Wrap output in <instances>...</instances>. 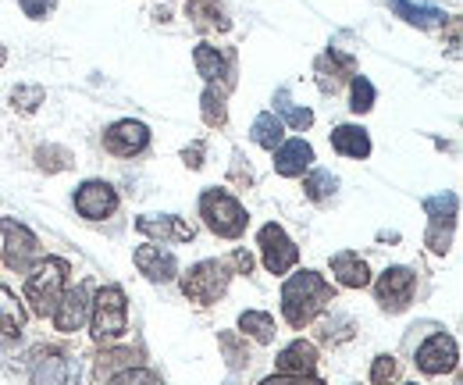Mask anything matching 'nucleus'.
I'll use <instances>...</instances> for the list:
<instances>
[{
	"label": "nucleus",
	"mask_w": 463,
	"mask_h": 385,
	"mask_svg": "<svg viewBox=\"0 0 463 385\" xmlns=\"http://www.w3.org/2000/svg\"><path fill=\"white\" fill-rule=\"evenodd\" d=\"M314 165V147L307 140H289L275 150V171L282 178H299L303 171H310Z\"/></svg>",
	"instance_id": "17"
},
{
	"label": "nucleus",
	"mask_w": 463,
	"mask_h": 385,
	"mask_svg": "<svg viewBox=\"0 0 463 385\" xmlns=\"http://www.w3.org/2000/svg\"><path fill=\"white\" fill-rule=\"evenodd\" d=\"M424 243H428V250L431 254H449V243H453V225H435V221H428V232H424Z\"/></svg>",
	"instance_id": "36"
},
{
	"label": "nucleus",
	"mask_w": 463,
	"mask_h": 385,
	"mask_svg": "<svg viewBox=\"0 0 463 385\" xmlns=\"http://www.w3.org/2000/svg\"><path fill=\"white\" fill-rule=\"evenodd\" d=\"M68 275H71V265L64 257H47V261H40V265L29 268L25 285H22V300L29 303V311L36 318H51L58 311Z\"/></svg>",
	"instance_id": "2"
},
{
	"label": "nucleus",
	"mask_w": 463,
	"mask_h": 385,
	"mask_svg": "<svg viewBox=\"0 0 463 385\" xmlns=\"http://www.w3.org/2000/svg\"><path fill=\"white\" fill-rule=\"evenodd\" d=\"M43 101H47V90H43V86H14V90H11V108L18 111V114L40 111Z\"/></svg>",
	"instance_id": "33"
},
{
	"label": "nucleus",
	"mask_w": 463,
	"mask_h": 385,
	"mask_svg": "<svg viewBox=\"0 0 463 385\" xmlns=\"http://www.w3.org/2000/svg\"><path fill=\"white\" fill-rule=\"evenodd\" d=\"M75 211L86 221H104L118 211V189L104 178H90L75 189Z\"/></svg>",
	"instance_id": "10"
},
{
	"label": "nucleus",
	"mask_w": 463,
	"mask_h": 385,
	"mask_svg": "<svg viewBox=\"0 0 463 385\" xmlns=\"http://www.w3.org/2000/svg\"><path fill=\"white\" fill-rule=\"evenodd\" d=\"M232 272L225 261H200L193 265L185 275H182V293L193 300V303H218L225 293H229Z\"/></svg>",
	"instance_id": "5"
},
{
	"label": "nucleus",
	"mask_w": 463,
	"mask_h": 385,
	"mask_svg": "<svg viewBox=\"0 0 463 385\" xmlns=\"http://www.w3.org/2000/svg\"><path fill=\"white\" fill-rule=\"evenodd\" d=\"M22 329H25V307H22V300L7 285H0V342H14L22 335Z\"/></svg>",
	"instance_id": "23"
},
{
	"label": "nucleus",
	"mask_w": 463,
	"mask_h": 385,
	"mask_svg": "<svg viewBox=\"0 0 463 385\" xmlns=\"http://www.w3.org/2000/svg\"><path fill=\"white\" fill-rule=\"evenodd\" d=\"M332 275L339 285H346V289H364V285H371V268H367V261L360 257V254H353V250H339L335 257H332Z\"/></svg>",
	"instance_id": "20"
},
{
	"label": "nucleus",
	"mask_w": 463,
	"mask_h": 385,
	"mask_svg": "<svg viewBox=\"0 0 463 385\" xmlns=\"http://www.w3.org/2000/svg\"><path fill=\"white\" fill-rule=\"evenodd\" d=\"M275 111H279V114H275L279 121H289L292 129H299V132L314 125V111H310V108H296V104L289 101V93H286V90H279V93H275Z\"/></svg>",
	"instance_id": "30"
},
{
	"label": "nucleus",
	"mask_w": 463,
	"mask_h": 385,
	"mask_svg": "<svg viewBox=\"0 0 463 385\" xmlns=\"http://www.w3.org/2000/svg\"><path fill=\"white\" fill-rule=\"evenodd\" d=\"M0 232H4V265L18 275H29L33 261L40 257V239L29 225L14 218H0Z\"/></svg>",
	"instance_id": "6"
},
{
	"label": "nucleus",
	"mask_w": 463,
	"mask_h": 385,
	"mask_svg": "<svg viewBox=\"0 0 463 385\" xmlns=\"http://www.w3.org/2000/svg\"><path fill=\"white\" fill-rule=\"evenodd\" d=\"M413 289H417V272L396 265V268H385L378 275V282H374V300L382 303V311L403 314L406 307H410V300H413Z\"/></svg>",
	"instance_id": "8"
},
{
	"label": "nucleus",
	"mask_w": 463,
	"mask_h": 385,
	"mask_svg": "<svg viewBox=\"0 0 463 385\" xmlns=\"http://www.w3.org/2000/svg\"><path fill=\"white\" fill-rule=\"evenodd\" d=\"M150 147V129L143 121H132V118H121L115 125L104 129V150L115 154V158H136Z\"/></svg>",
	"instance_id": "11"
},
{
	"label": "nucleus",
	"mask_w": 463,
	"mask_h": 385,
	"mask_svg": "<svg viewBox=\"0 0 463 385\" xmlns=\"http://www.w3.org/2000/svg\"><path fill=\"white\" fill-rule=\"evenodd\" d=\"M457 361H460V346H457V339L449 332L428 335L417 346V357H413V364L424 375H449V371H457Z\"/></svg>",
	"instance_id": "9"
},
{
	"label": "nucleus",
	"mask_w": 463,
	"mask_h": 385,
	"mask_svg": "<svg viewBox=\"0 0 463 385\" xmlns=\"http://www.w3.org/2000/svg\"><path fill=\"white\" fill-rule=\"evenodd\" d=\"M332 150L343 158H353V161H364V158H371V136L360 125H335L332 129Z\"/></svg>",
	"instance_id": "22"
},
{
	"label": "nucleus",
	"mask_w": 463,
	"mask_h": 385,
	"mask_svg": "<svg viewBox=\"0 0 463 385\" xmlns=\"http://www.w3.org/2000/svg\"><path fill=\"white\" fill-rule=\"evenodd\" d=\"M260 385H325L317 375H271Z\"/></svg>",
	"instance_id": "41"
},
{
	"label": "nucleus",
	"mask_w": 463,
	"mask_h": 385,
	"mask_svg": "<svg viewBox=\"0 0 463 385\" xmlns=\"http://www.w3.org/2000/svg\"><path fill=\"white\" fill-rule=\"evenodd\" d=\"M182 161L189 168H203V143L196 140L193 147H185V150H182Z\"/></svg>",
	"instance_id": "42"
},
{
	"label": "nucleus",
	"mask_w": 463,
	"mask_h": 385,
	"mask_svg": "<svg viewBox=\"0 0 463 385\" xmlns=\"http://www.w3.org/2000/svg\"><path fill=\"white\" fill-rule=\"evenodd\" d=\"M29 385H75V368L68 357L61 353H47L33 364L29 371Z\"/></svg>",
	"instance_id": "19"
},
{
	"label": "nucleus",
	"mask_w": 463,
	"mask_h": 385,
	"mask_svg": "<svg viewBox=\"0 0 463 385\" xmlns=\"http://www.w3.org/2000/svg\"><path fill=\"white\" fill-rule=\"evenodd\" d=\"M128 332V300L121 285H100L90 303V335L97 342H118Z\"/></svg>",
	"instance_id": "3"
},
{
	"label": "nucleus",
	"mask_w": 463,
	"mask_h": 385,
	"mask_svg": "<svg viewBox=\"0 0 463 385\" xmlns=\"http://www.w3.org/2000/svg\"><path fill=\"white\" fill-rule=\"evenodd\" d=\"M403 385H417V382H403Z\"/></svg>",
	"instance_id": "45"
},
{
	"label": "nucleus",
	"mask_w": 463,
	"mask_h": 385,
	"mask_svg": "<svg viewBox=\"0 0 463 385\" xmlns=\"http://www.w3.org/2000/svg\"><path fill=\"white\" fill-rule=\"evenodd\" d=\"M132 261H136L139 275H146L150 282H161V285L178 275V261H175V254L172 250H165V246H157V243L139 246V250L132 254Z\"/></svg>",
	"instance_id": "14"
},
{
	"label": "nucleus",
	"mask_w": 463,
	"mask_h": 385,
	"mask_svg": "<svg viewBox=\"0 0 463 385\" xmlns=\"http://www.w3.org/2000/svg\"><path fill=\"white\" fill-rule=\"evenodd\" d=\"M132 350H108V353H100L97 357V375L104 379V375H111L115 368H132Z\"/></svg>",
	"instance_id": "37"
},
{
	"label": "nucleus",
	"mask_w": 463,
	"mask_h": 385,
	"mask_svg": "<svg viewBox=\"0 0 463 385\" xmlns=\"http://www.w3.org/2000/svg\"><path fill=\"white\" fill-rule=\"evenodd\" d=\"M457 211H460L457 193H439V197H428L424 200V215L435 221V225H457Z\"/></svg>",
	"instance_id": "29"
},
{
	"label": "nucleus",
	"mask_w": 463,
	"mask_h": 385,
	"mask_svg": "<svg viewBox=\"0 0 463 385\" xmlns=\"http://www.w3.org/2000/svg\"><path fill=\"white\" fill-rule=\"evenodd\" d=\"M396 371H400L396 357H392V353H382V357H374V364H371V382L389 385L392 379H396Z\"/></svg>",
	"instance_id": "38"
},
{
	"label": "nucleus",
	"mask_w": 463,
	"mask_h": 385,
	"mask_svg": "<svg viewBox=\"0 0 463 385\" xmlns=\"http://www.w3.org/2000/svg\"><path fill=\"white\" fill-rule=\"evenodd\" d=\"M449 51H453V57H460V18L449 22Z\"/></svg>",
	"instance_id": "43"
},
{
	"label": "nucleus",
	"mask_w": 463,
	"mask_h": 385,
	"mask_svg": "<svg viewBox=\"0 0 463 385\" xmlns=\"http://www.w3.org/2000/svg\"><path fill=\"white\" fill-rule=\"evenodd\" d=\"M225 265H229L232 275H250V272H253V254H250V250H232Z\"/></svg>",
	"instance_id": "39"
},
{
	"label": "nucleus",
	"mask_w": 463,
	"mask_h": 385,
	"mask_svg": "<svg viewBox=\"0 0 463 385\" xmlns=\"http://www.w3.org/2000/svg\"><path fill=\"white\" fill-rule=\"evenodd\" d=\"M90 303H93V296H90V285H86V282L75 285V289H64L58 311L51 314V318H54V329L64 332V335H68V332H79L90 322Z\"/></svg>",
	"instance_id": "12"
},
{
	"label": "nucleus",
	"mask_w": 463,
	"mask_h": 385,
	"mask_svg": "<svg viewBox=\"0 0 463 385\" xmlns=\"http://www.w3.org/2000/svg\"><path fill=\"white\" fill-rule=\"evenodd\" d=\"M314 72H317V86H321V93H339V90H343V82L353 79V57L332 47L328 54L317 57Z\"/></svg>",
	"instance_id": "16"
},
{
	"label": "nucleus",
	"mask_w": 463,
	"mask_h": 385,
	"mask_svg": "<svg viewBox=\"0 0 463 385\" xmlns=\"http://www.w3.org/2000/svg\"><path fill=\"white\" fill-rule=\"evenodd\" d=\"M218 346H222V353H225V361H229L232 371L250 368V350H246V339H239L235 332H218Z\"/></svg>",
	"instance_id": "31"
},
{
	"label": "nucleus",
	"mask_w": 463,
	"mask_h": 385,
	"mask_svg": "<svg viewBox=\"0 0 463 385\" xmlns=\"http://www.w3.org/2000/svg\"><path fill=\"white\" fill-rule=\"evenodd\" d=\"M18 4H22L25 18H36V22H40V18H47V14L54 11V4H58V0H18Z\"/></svg>",
	"instance_id": "40"
},
{
	"label": "nucleus",
	"mask_w": 463,
	"mask_h": 385,
	"mask_svg": "<svg viewBox=\"0 0 463 385\" xmlns=\"http://www.w3.org/2000/svg\"><path fill=\"white\" fill-rule=\"evenodd\" d=\"M225 97H229V90H222V86H203V97H200V114H203V121H207L211 129H222V125L229 121Z\"/></svg>",
	"instance_id": "27"
},
{
	"label": "nucleus",
	"mask_w": 463,
	"mask_h": 385,
	"mask_svg": "<svg viewBox=\"0 0 463 385\" xmlns=\"http://www.w3.org/2000/svg\"><path fill=\"white\" fill-rule=\"evenodd\" d=\"M193 61H196V72L203 75V82L207 86H222V90H232V82H235V75H232V61L218 47H211V43H200L196 51H193Z\"/></svg>",
	"instance_id": "15"
},
{
	"label": "nucleus",
	"mask_w": 463,
	"mask_h": 385,
	"mask_svg": "<svg viewBox=\"0 0 463 385\" xmlns=\"http://www.w3.org/2000/svg\"><path fill=\"white\" fill-rule=\"evenodd\" d=\"M136 232H143L146 239H161V243H193L196 228L178 215H143L136 218Z\"/></svg>",
	"instance_id": "13"
},
{
	"label": "nucleus",
	"mask_w": 463,
	"mask_h": 385,
	"mask_svg": "<svg viewBox=\"0 0 463 385\" xmlns=\"http://www.w3.org/2000/svg\"><path fill=\"white\" fill-rule=\"evenodd\" d=\"M257 246H260V261L271 275H286L292 265L299 261V246L289 239V232L275 221H268L260 232H257Z\"/></svg>",
	"instance_id": "7"
},
{
	"label": "nucleus",
	"mask_w": 463,
	"mask_h": 385,
	"mask_svg": "<svg viewBox=\"0 0 463 385\" xmlns=\"http://www.w3.org/2000/svg\"><path fill=\"white\" fill-rule=\"evenodd\" d=\"M303 193L314 200V204H325L339 193V178L328 171V168H314L307 178H303Z\"/></svg>",
	"instance_id": "28"
},
{
	"label": "nucleus",
	"mask_w": 463,
	"mask_h": 385,
	"mask_svg": "<svg viewBox=\"0 0 463 385\" xmlns=\"http://www.w3.org/2000/svg\"><path fill=\"white\" fill-rule=\"evenodd\" d=\"M332 300H335L332 282H325V275H317L310 268L296 272L282 285V314H286V322L292 329H307Z\"/></svg>",
	"instance_id": "1"
},
{
	"label": "nucleus",
	"mask_w": 463,
	"mask_h": 385,
	"mask_svg": "<svg viewBox=\"0 0 463 385\" xmlns=\"http://www.w3.org/2000/svg\"><path fill=\"white\" fill-rule=\"evenodd\" d=\"M200 218L222 239H239L250 225V215L242 211V204L232 197L229 189H203L200 193Z\"/></svg>",
	"instance_id": "4"
},
{
	"label": "nucleus",
	"mask_w": 463,
	"mask_h": 385,
	"mask_svg": "<svg viewBox=\"0 0 463 385\" xmlns=\"http://www.w3.org/2000/svg\"><path fill=\"white\" fill-rule=\"evenodd\" d=\"M108 385H165V382H161V379H157L150 368H136V364H132V368H121V371H115Z\"/></svg>",
	"instance_id": "35"
},
{
	"label": "nucleus",
	"mask_w": 463,
	"mask_h": 385,
	"mask_svg": "<svg viewBox=\"0 0 463 385\" xmlns=\"http://www.w3.org/2000/svg\"><path fill=\"white\" fill-rule=\"evenodd\" d=\"M4 61H7V51H4V47H0V68H4Z\"/></svg>",
	"instance_id": "44"
},
{
	"label": "nucleus",
	"mask_w": 463,
	"mask_h": 385,
	"mask_svg": "<svg viewBox=\"0 0 463 385\" xmlns=\"http://www.w3.org/2000/svg\"><path fill=\"white\" fill-rule=\"evenodd\" d=\"M389 7L403 22L417 25V29H431V25H442L446 22V11H439V7H424V4H410V0H389Z\"/></svg>",
	"instance_id": "24"
},
{
	"label": "nucleus",
	"mask_w": 463,
	"mask_h": 385,
	"mask_svg": "<svg viewBox=\"0 0 463 385\" xmlns=\"http://www.w3.org/2000/svg\"><path fill=\"white\" fill-rule=\"evenodd\" d=\"M71 161H75V158H71L64 147H54V143L36 150V165L43 168V171H51V175H58V171H64V168H71Z\"/></svg>",
	"instance_id": "34"
},
{
	"label": "nucleus",
	"mask_w": 463,
	"mask_h": 385,
	"mask_svg": "<svg viewBox=\"0 0 463 385\" xmlns=\"http://www.w3.org/2000/svg\"><path fill=\"white\" fill-rule=\"evenodd\" d=\"M239 329L246 332L253 342H260V346H268V342H275V318L268 314V311H242L239 314Z\"/></svg>",
	"instance_id": "26"
},
{
	"label": "nucleus",
	"mask_w": 463,
	"mask_h": 385,
	"mask_svg": "<svg viewBox=\"0 0 463 385\" xmlns=\"http://www.w3.org/2000/svg\"><path fill=\"white\" fill-rule=\"evenodd\" d=\"M250 140L257 143V147H264V150H279L282 147V121L275 118V111H260L257 118H253V129H250Z\"/></svg>",
	"instance_id": "25"
},
{
	"label": "nucleus",
	"mask_w": 463,
	"mask_h": 385,
	"mask_svg": "<svg viewBox=\"0 0 463 385\" xmlns=\"http://www.w3.org/2000/svg\"><path fill=\"white\" fill-rule=\"evenodd\" d=\"M185 18H189L200 33H229L232 29L229 14L222 11L218 0H189V4H185Z\"/></svg>",
	"instance_id": "21"
},
{
	"label": "nucleus",
	"mask_w": 463,
	"mask_h": 385,
	"mask_svg": "<svg viewBox=\"0 0 463 385\" xmlns=\"http://www.w3.org/2000/svg\"><path fill=\"white\" fill-rule=\"evenodd\" d=\"M349 108L356 114H367L374 108V82L367 75H353L349 79Z\"/></svg>",
	"instance_id": "32"
},
{
	"label": "nucleus",
	"mask_w": 463,
	"mask_h": 385,
	"mask_svg": "<svg viewBox=\"0 0 463 385\" xmlns=\"http://www.w3.org/2000/svg\"><path fill=\"white\" fill-rule=\"evenodd\" d=\"M317 368V346L307 339H292L279 353V375H314Z\"/></svg>",
	"instance_id": "18"
}]
</instances>
